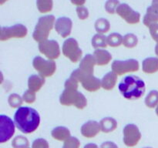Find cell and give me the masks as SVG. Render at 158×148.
<instances>
[{
  "mask_svg": "<svg viewBox=\"0 0 158 148\" xmlns=\"http://www.w3.org/2000/svg\"><path fill=\"white\" fill-rule=\"evenodd\" d=\"M60 103L63 106H75L80 109H84L87 106V100L83 93L77 89L66 88L60 95Z\"/></svg>",
  "mask_w": 158,
  "mask_h": 148,
  "instance_id": "277c9868",
  "label": "cell"
},
{
  "mask_svg": "<svg viewBox=\"0 0 158 148\" xmlns=\"http://www.w3.org/2000/svg\"><path fill=\"white\" fill-rule=\"evenodd\" d=\"M95 65H97V62H96L94 56L91 55V54H87L80 61L79 69H81L85 73L89 74V75H94Z\"/></svg>",
  "mask_w": 158,
  "mask_h": 148,
  "instance_id": "e0dca14e",
  "label": "cell"
},
{
  "mask_svg": "<svg viewBox=\"0 0 158 148\" xmlns=\"http://www.w3.org/2000/svg\"><path fill=\"white\" fill-rule=\"evenodd\" d=\"M77 12L79 18L81 20L86 19L89 17V11L85 6H77Z\"/></svg>",
  "mask_w": 158,
  "mask_h": 148,
  "instance_id": "d590c367",
  "label": "cell"
},
{
  "mask_svg": "<svg viewBox=\"0 0 158 148\" xmlns=\"http://www.w3.org/2000/svg\"><path fill=\"white\" fill-rule=\"evenodd\" d=\"M73 27L72 20L67 17H60L55 23V29L59 35L66 38L71 33Z\"/></svg>",
  "mask_w": 158,
  "mask_h": 148,
  "instance_id": "4fadbf2b",
  "label": "cell"
},
{
  "mask_svg": "<svg viewBox=\"0 0 158 148\" xmlns=\"http://www.w3.org/2000/svg\"><path fill=\"white\" fill-rule=\"evenodd\" d=\"M116 13L118 14L122 18L129 24H137L140 22V14L134 11L127 3H122L118 6Z\"/></svg>",
  "mask_w": 158,
  "mask_h": 148,
  "instance_id": "7c38bea8",
  "label": "cell"
},
{
  "mask_svg": "<svg viewBox=\"0 0 158 148\" xmlns=\"http://www.w3.org/2000/svg\"><path fill=\"white\" fill-rule=\"evenodd\" d=\"M35 98H36L35 92L29 89H28L26 92H24V93H23V101H25L27 103H34V102L35 101Z\"/></svg>",
  "mask_w": 158,
  "mask_h": 148,
  "instance_id": "836d02e7",
  "label": "cell"
},
{
  "mask_svg": "<svg viewBox=\"0 0 158 148\" xmlns=\"http://www.w3.org/2000/svg\"><path fill=\"white\" fill-rule=\"evenodd\" d=\"M83 148H99L98 146L95 143H88V144L85 145Z\"/></svg>",
  "mask_w": 158,
  "mask_h": 148,
  "instance_id": "ab89813d",
  "label": "cell"
},
{
  "mask_svg": "<svg viewBox=\"0 0 158 148\" xmlns=\"http://www.w3.org/2000/svg\"><path fill=\"white\" fill-rule=\"evenodd\" d=\"M27 28L22 24L14 25L10 27H2L0 40L6 41L12 38H24L27 35Z\"/></svg>",
  "mask_w": 158,
  "mask_h": 148,
  "instance_id": "ba28073f",
  "label": "cell"
},
{
  "mask_svg": "<svg viewBox=\"0 0 158 148\" xmlns=\"http://www.w3.org/2000/svg\"><path fill=\"white\" fill-rule=\"evenodd\" d=\"M117 81V75L114 72H107L101 80V86L106 90H111L116 86Z\"/></svg>",
  "mask_w": 158,
  "mask_h": 148,
  "instance_id": "ffe728a7",
  "label": "cell"
},
{
  "mask_svg": "<svg viewBox=\"0 0 158 148\" xmlns=\"http://www.w3.org/2000/svg\"><path fill=\"white\" fill-rule=\"evenodd\" d=\"M39 50L49 60H54L60 56V49L55 40H46L39 43Z\"/></svg>",
  "mask_w": 158,
  "mask_h": 148,
  "instance_id": "30bf717a",
  "label": "cell"
},
{
  "mask_svg": "<svg viewBox=\"0 0 158 148\" xmlns=\"http://www.w3.org/2000/svg\"><path fill=\"white\" fill-rule=\"evenodd\" d=\"M80 83L83 87L89 92H95L102 87L101 80L94 76V75H89L85 72H83Z\"/></svg>",
  "mask_w": 158,
  "mask_h": 148,
  "instance_id": "5bb4252c",
  "label": "cell"
},
{
  "mask_svg": "<svg viewBox=\"0 0 158 148\" xmlns=\"http://www.w3.org/2000/svg\"><path fill=\"white\" fill-rule=\"evenodd\" d=\"M118 88L124 98L127 100H138L144 95L146 85L140 77L130 75L121 80Z\"/></svg>",
  "mask_w": 158,
  "mask_h": 148,
  "instance_id": "7a4b0ae2",
  "label": "cell"
},
{
  "mask_svg": "<svg viewBox=\"0 0 158 148\" xmlns=\"http://www.w3.org/2000/svg\"><path fill=\"white\" fill-rule=\"evenodd\" d=\"M142 69L145 73L153 74L158 71V58L149 57L145 59L142 63Z\"/></svg>",
  "mask_w": 158,
  "mask_h": 148,
  "instance_id": "44dd1931",
  "label": "cell"
},
{
  "mask_svg": "<svg viewBox=\"0 0 158 148\" xmlns=\"http://www.w3.org/2000/svg\"><path fill=\"white\" fill-rule=\"evenodd\" d=\"M140 66L137 60L130 59L127 60H115L112 63V71L117 76H121L127 72L138 71Z\"/></svg>",
  "mask_w": 158,
  "mask_h": 148,
  "instance_id": "52a82bcc",
  "label": "cell"
},
{
  "mask_svg": "<svg viewBox=\"0 0 158 148\" xmlns=\"http://www.w3.org/2000/svg\"><path fill=\"white\" fill-rule=\"evenodd\" d=\"M155 53L158 56V43H157V45H156L155 46Z\"/></svg>",
  "mask_w": 158,
  "mask_h": 148,
  "instance_id": "60d3db41",
  "label": "cell"
},
{
  "mask_svg": "<svg viewBox=\"0 0 158 148\" xmlns=\"http://www.w3.org/2000/svg\"><path fill=\"white\" fill-rule=\"evenodd\" d=\"M23 99L19 94L12 93L8 98V103L12 108H19L23 104Z\"/></svg>",
  "mask_w": 158,
  "mask_h": 148,
  "instance_id": "4dcf8cb0",
  "label": "cell"
},
{
  "mask_svg": "<svg viewBox=\"0 0 158 148\" xmlns=\"http://www.w3.org/2000/svg\"><path fill=\"white\" fill-rule=\"evenodd\" d=\"M145 105L149 108H154L158 106V91L151 90L145 98Z\"/></svg>",
  "mask_w": 158,
  "mask_h": 148,
  "instance_id": "484cf974",
  "label": "cell"
},
{
  "mask_svg": "<svg viewBox=\"0 0 158 148\" xmlns=\"http://www.w3.org/2000/svg\"><path fill=\"white\" fill-rule=\"evenodd\" d=\"M149 29L152 39L158 43V23L151 25L149 27Z\"/></svg>",
  "mask_w": 158,
  "mask_h": 148,
  "instance_id": "8d00e7d4",
  "label": "cell"
},
{
  "mask_svg": "<svg viewBox=\"0 0 158 148\" xmlns=\"http://www.w3.org/2000/svg\"><path fill=\"white\" fill-rule=\"evenodd\" d=\"M156 113H157V115L158 116V106H157V108H156Z\"/></svg>",
  "mask_w": 158,
  "mask_h": 148,
  "instance_id": "7bdbcfd3",
  "label": "cell"
},
{
  "mask_svg": "<svg viewBox=\"0 0 158 148\" xmlns=\"http://www.w3.org/2000/svg\"><path fill=\"white\" fill-rule=\"evenodd\" d=\"M123 142L129 147L137 145L141 139V133L136 125L130 123L123 128Z\"/></svg>",
  "mask_w": 158,
  "mask_h": 148,
  "instance_id": "9c48e42d",
  "label": "cell"
},
{
  "mask_svg": "<svg viewBox=\"0 0 158 148\" xmlns=\"http://www.w3.org/2000/svg\"><path fill=\"white\" fill-rule=\"evenodd\" d=\"M62 51L63 55L66 58H69L73 63L80 61L83 55V51L79 46L77 40L73 38H69L63 43Z\"/></svg>",
  "mask_w": 158,
  "mask_h": 148,
  "instance_id": "5b68a950",
  "label": "cell"
},
{
  "mask_svg": "<svg viewBox=\"0 0 158 148\" xmlns=\"http://www.w3.org/2000/svg\"><path fill=\"white\" fill-rule=\"evenodd\" d=\"M29 146V140L24 136H16L12 141L13 148H28Z\"/></svg>",
  "mask_w": 158,
  "mask_h": 148,
  "instance_id": "f546056e",
  "label": "cell"
},
{
  "mask_svg": "<svg viewBox=\"0 0 158 148\" xmlns=\"http://www.w3.org/2000/svg\"><path fill=\"white\" fill-rule=\"evenodd\" d=\"M6 1H7V0H0V4H1V5L4 4V3L6 2Z\"/></svg>",
  "mask_w": 158,
  "mask_h": 148,
  "instance_id": "b9f144b4",
  "label": "cell"
},
{
  "mask_svg": "<svg viewBox=\"0 0 158 148\" xmlns=\"http://www.w3.org/2000/svg\"><path fill=\"white\" fill-rule=\"evenodd\" d=\"M101 131L103 133H110L115 130L117 127V122L113 117H105L100 122Z\"/></svg>",
  "mask_w": 158,
  "mask_h": 148,
  "instance_id": "7402d4cb",
  "label": "cell"
},
{
  "mask_svg": "<svg viewBox=\"0 0 158 148\" xmlns=\"http://www.w3.org/2000/svg\"><path fill=\"white\" fill-rule=\"evenodd\" d=\"M51 135L55 140L59 141H65L70 137V131L65 126H57L51 132Z\"/></svg>",
  "mask_w": 158,
  "mask_h": 148,
  "instance_id": "603a6c76",
  "label": "cell"
},
{
  "mask_svg": "<svg viewBox=\"0 0 158 148\" xmlns=\"http://www.w3.org/2000/svg\"><path fill=\"white\" fill-rule=\"evenodd\" d=\"M15 133V125L6 115H0V142L2 143L10 140Z\"/></svg>",
  "mask_w": 158,
  "mask_h": 148,
  "instance_id": "8fae6325",
  "label": "cell"
},
{
  "mask_svg": "<svg viewBox=\"0 0 158 148\" xmlns=\"http://www.w3.org/2000/svg\"><path fill=\"white\" fill-rule=\"evenodd\" d=\"M55 17L52 15L40 17L32 34L34 40L39 43L47 40L50 31L55 26Z\"/></svg>",
  "mask_w": 158,
  "mask_h": 148,
  "instance_id": "3957f363",
  "label": "cell"
},
{
  "mask_svg": "<svg viewBox=\"0 0 158 148\" xmlns=\"http://www.w3.org/2000/svg\"><path fill=\"white\" fill-rule=\"evenodd\" d=\"M110 29V23L106 18H100L96 21L95 29L97 33L104 34L107 32Z\"/></svg>",
  "mask_w": 158,
  "mask_h": 148,
  "instance_id": "d4e9b609",
  "label": "cell"
},
{
  "mask_svg": "<svg viewBox=\"0 0 158 148\" xmlns=\"http://www.w3.org/2000/svg\"><path fill=\"white\" fill-rule=\"evenodd\" d=\"M123 38L120 34L114 33L110 34L107 36V43L108 46H111V47H118L120 45L123 44Z\"/></svg>",
  "mask_w": 158,
  "mask_h": 148,
  "instance_id": "f1b7e54d",
  "label": "cell"
},
{
  "mask_svg": "<svg viewBox=\"0 0 158 148\" xmlns=\"http://www.w3.org/2000/svg\"><path fill=\"white\" fill-rule=\"evenodd\" d=\"M71 2L77 6H82L86 2V0H70Z\"/></svg>",
  "mask_w": 158,
  "mask_h": 148,
  "instance_id": "f35d334b",
  "label": "cell"
},
{
  "mask_svg": "<svg viewBox=\"0 0 158 148\" xmlns=\"http://www.w3.org/2000/svg\"><path fill=\"white\" fill-rule=\"evenodd\" d=\"M94 56L95 57L97 65H98V66L107 65L112 60L111 54L106 49H96L94 52Z\"/></svg>",
  "mask_w": 158,
  "mask_h": 148,
  "instance_id": "ac0fdd59",
  "label": "cell"
},
{
  "mask_svg": "<svg viewBox=\"0 0 158 148\" xmlns=\"http://www.w3.org/2000/svg\"><path fill=\"white\" fill-rule=\"evenodd\" d=\"M28 148H29V147H28Z\"/></svg>",
  "mask_w": 158,
  "mask_h": 148,
  "instance_id": "f6af8a7d",
  "label": "cell"
},
{
  "mask_svg": "<svg viewBox=\"0 0 158 148\" xmlns=\"http://www.w3.org/2000/svg\"><path fill=\"white\" fill-rule=\"evenodd\" d=\"M37 9L41 13H47L52 9V0H36Z\"/></svg>",
  "mask_w": 158,
  "mask_h": 148,
  "instance_id": "4316f807",
  "label": "cell"
},
{
  "mask_svg": "<svg viewBox=\"0 0 158 148\" xmlns=\"http://www.w3.org/2000/svg\"><path fill=\"white\" fill-rule=\"evenodd\" d=\"M80 142L77 137H69L63 143V148H80Z\"/></svg>",
  "mask_w": 158,
  "mask_h": 148,
  "instance_id": "d6a6232c",
  "label": "cell"
},
{
  "mask_svg": "<svg viewBox=\"0 0 158 148\" xmlns=\"http://www.w3.org/2000/svg\"><path fill=\"white\" fill-rule=\"evenodd\" d=\"M45 84V78L42 76L32 75L29 77L28 80V87L29 89L33 92H38Z\"/></svg>",
  "mask_w": 158,
  "mask_h": 148,
  "instance_id": "d6986e66",
  "label": "cell"
},
{
  "mask_svg": "<svg viewBox=\"0 0 158 148\" xmlns=\"http://www.w3.org/2000/svg\"><path fill=\"white\" fill-rule=\"evenodd\" d=\"M138 43V39L137 35L133 33H128L125 35L123 38V45L126 48L132 49L137 46Z\"/></svg>",
  "mask_w": 158,
  "mask_h": 148,
  "instance_id": "83f0119b",
  "label": "cell"
},
{
  "mask_svg": "<svg viewBox=\"0 0 158 148\" xmlns=\"http://www.w3.org/2000/svg\"><path fill=\"white\" fill-rule=\"evenodd\" d=\"M16 127L23 134H31L37 130L40 123V117L35 109L28 106L18 108L14 115Z\"/></svg>",
  "mask_w": 158,
  "mask_h": 148,
  "instance_id": "6da1fadb",
  "label": "cell"
},
{
  "mask_svg": "<svg viewBox=\"0 0 158 148\" xmlns=\"http://www.w3.org/2000/svg\"><path fill=\"white\" fill-rule=\"evenodd\" d=\"M91 43L94 49H100V48H106L108 46L107 37L105 36L103 34L97 33L94 35L91 40Z\"/></svg>",
  "mask_w": 158,
  "mask_h": 148,
  "instance_id": "cb8c5ba5",
  "label": "cell"
},
{
  "mask_svg": "<svg viewBox=\"0 0 158 148\" xmlns=\"http://www.w3.org/2000/svg\"><path fill=\"white\" fill-rule=\"evenodd\" d=\"M34 69L40 76L46 77L52 76L56 70V65L52 60H46L41 56H35L32 61Z\"/></svg>",
  "mask_w": 158,
  "mask_h": 148,
  "instance_id": "8992f818",
  "label": "cell"
},
{
  "mask_svg": "<svg viewBox=\"0 0 158 148\" xmlns=\"http://www.w3.org/2000/svg\"><path fill=\"white\" fill-rule=\"evenodd\" d=\"M143 148H152V147H143Z\"/></svg>",
  "mask_w": 158,
  "mask_h": 148,
  "instance_id": "ee69618b",
  "label": "cell"
},
{
  "mask_svg": "<svg viewBox=\"0 0 158 148\" xmlns=\"http://www.w3.org/2000/svg\"><path fill=\"white\" fill-rule=\"evenodd\" d=\"M32 148H49V146L47 140L43 138H39L34 140Z\"/></svg>",
  "mask_w": 158,
  "mask_h": 148,
  "instance_id": "e575fe53",
  "label": "cell"
},
{
  "mask_svg": "<svg viewBox=\"0 0 158 148\" xmlns=\"http://www.w3.org/2000/svg\"><path fill=\"white\" fill-rule=\"evenodd\" d=\"M158 22V0H153L151 6L147 9L146 15L143 17V23L147 27Z\"/></svg>",
  "mask_w": 158,
  "mask_h": 148,
  "instance_id": "9a60e30c",
  "label": "cell"
},
{
  "mask_svg": "<svg viewBox=\"0 0 158 148\" xmlns=\"http://www.w3.org/2000/svg\"><path fill=\"white\" fill-rule=\"evenodd\" d=\"M100 148H118L117 145L112 141H106L103 143Z\"/></svg>",
  "mask_w": 158,
  "mask_h": 148,
  "instance_id": "74e56055",
  "label": "cell"
},
{
  "mask_svg": "<svg viewBox=\"0 0 158 148\" xmlns=\"http://www.w3.org/2000/svg\"><path fill=\"white\" fill-rule=\"evenodd\" d=\"M120 5L119 0H107L105 3V9L108 13L114 14Z\"/></svg>",
  "mask_w": 158,
  "mask_h": 148,
  "instance_id": "1f68e13d",
  "label": "cell"
},
{
  "mask_svg": "<svg viewBox=\"0 0 158 148\" xmlns=\"http://www.w3.org/2000/svg\"><path fill=\"white\" fill-rule=\"evenodd\" d=\"M81 134L86 138H93L101 131L100 125L95 120H89L81 126Z\"/></svg>",
  "mask_w": 158,
  "mask_h": 148,
  "instance_id": "2e32d148",
  "label": "cell"
}]
</instances>
